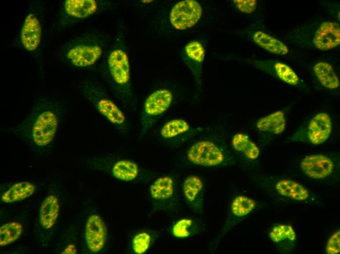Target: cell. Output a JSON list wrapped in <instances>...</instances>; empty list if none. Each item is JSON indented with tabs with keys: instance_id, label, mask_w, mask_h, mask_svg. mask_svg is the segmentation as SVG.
<instances>
[{
	"instance_id": "4316f807",
	"label": "cell",
	"mask_w": 340,
	"mask_h": 254,
	"mask_svg": "<svg viewBox=\"0 0 340 254\" xmlns=\"http://www.w3.org/2000/svg\"><path fill=\"white\" fill-rule=\"evenodd\" d=\"M257 206L256 201L251 197L238 195L232 200L229 212L242 219L252 213Z\"/></svg>"
},
{
	"instance_id": "7402d4cb",
	"label": "cell",
	"mask_w": 340,
	"mask_h": 254,
	"mask_svg": "<svg viewBox=\"0 0 340 254\" xmlns=\"http://www.w3.org/2000/svg\"><path fill=\"white\" fill-rule=\"evenodd\" d=\"M275 189L280 195L297 201H305L309 197V192L305 187L291 179L279 180L275 185Z\"/></svg>"
},
{
	"instance_id": "d4e9b609",
	"label": "cell",
	"mask_w": 340,
	"mask_h": 254,
	"mask_svg": "<svg viewBox=\"0 0 340 254\" xmlns=\"http://www.w3.org/2000/svg\"><path fill=\"white\" fill-rule=\"evenodd\" d=\"M313 70L319 81L325 88L334 89L339 87V79L329 64L325 62L317 63Z\"/></svg>"
},
{
	"instance_id": "ac0fdd59",
	"label": "cell",
	"mask_w": 340,
	"mask_h": 254,
	"mask_svg": "<svg viewBox=\"0 0 340 254\" xmlns=\"http://www.w3.org/2000/svg\"><path fill=\"white\" fill-rule=\"evenodd\" d=\"M313 43L316 48L328 50L340 43V28L338 23L333 21L322 22L316 32Z\"/></svg>"
},
{
	"instance_id": "44dd1931",
	"label": "cell",
	"mask_w": 340,
	"mask_h": 254,
	"mask_svg": "<svg viewBox=\"0 0 340 254\" xmlns=\"http://www.w3.org/2000/svg\"><path fill=\"white\" fill-rule=\"evenodd\" d=\"M60 205L58 198L54 195L47 196L42 203L39 220L45 229H50L55 224L59 213Z\"/></svg>"
},
{
	"instance_id": "6da1fadb",
	"label": "cell",
	"mask_w": 340,
	"mask_h": 254,
	"mask_svg": "<svg viewBox=\"0 0 340 254\" xmlns=\"http://www.w3.org/2000/svg\"><path fill=\"white\" fill-rule=\"evenodd\" d=\"M125 29L120 20L115 38L99 68L102 77L114 96L126 109L134 111L137 100L131 81Z\"/></svg>"
},
{
	"instance_id": "cb8c5ba5",
	"label": "cell",
	"mask_w": 340,
	"mask_h": 254,
	"mask_svg": "<svg viewBox=\"0 0 340 254\" xmlns=\"http://www.w3.org/2000/svg\"><path fill=\"white\" fill-rule=\"evenodd\" d=\"M253 39L257 45L271 53L284 55L289 52L288 48L282 42L263 31L255 32Z\"/></svg>"
},
{
	"instance_id": "9a60e30c",
	"label": "cell",
	"mask_w": 340,
	"mask_h": 254,
	"mask_svg": "<svg viewBox=\"0 0 340 254\" xmlns=\"http://www.w3.org/2000/svg\"><path fill=\"white\" fill-rule=\"evenodd\" d=\"M182 57L193 75L195 89L199 90L201 85L202 64L205 57L203 45L197 41H190L185 45Z\"/></svg>"
},
{
	"instance_id": "7a4b0ae2",
	"label": "cell",
	"mask_w": 340,
	"mask_h": 254,
	"mask_svg": "<svg viewBox=\"0 0 340 254\" xmlns=\"http://www.w3.org/2000/svg\"><path fill=\"white\" fill-rule=\"evenodd\" d=\"M63 115V106L48 97H40L33 101L24 119L11 127L10 132L39 148L49 146L54 140Z\"/></svg>"
},
{
	"instance_id": "836d02e7",
	"label": "cell",
	"mask_w": 340,
	"mask_h": 254,
	"mask_svg": "<svg viewBox=\"0 0 340 254\" xmlns=\"http://www.w3.org/2000/svg\"><path fill=\"white\" fill-rule=\"evenodd\" d=\"M76 248L74 245H68L62 254H76Z\"/></svg>"
},
{
	"instance_id": "3957f363",
	"label": "cell",
	"mask_w": 340,
	"mask_h": 254,
	"mask_svg": "<svg viewBox=\"0 0 340 254\" xmlns=\"http://www.w3.org/2000/svg\"><path fill=\"white\" fill-rule=\"evenodd\" d=\"M107 40L99 32L85 33L69 41L63 49L62 57L71 66L86 69L95 65L106 52Z\"/></svg>"
},
{
	"instance_id": "2e32d148",
	"label": "cell",
	"mask_w": 340,
	"mask_h": 254,
	"mask_svg": "<svg viewBox=\"0 0 340 254\" xmlns=\"http://www.w3.org/2000/svg\"><path fill=\"white\" fill-rule=\"evenodd\" d=\"M303 172L314 179H322L332 174L334 169L333 161L329 157L320 154L305 157L300 162Z\"/></svg>"
},
{
	"instance_id": "30bf717a",
	"label": "cell",
	"mask_w": 340,
	"mask_h": 254,
	"mask_svg": "<svg viewBox=\"0 0 340 254\" xmlns=\"http://www.w3.org/2000/svg\"><path fill=\"white\" fill-rule=\"evenodd\" d=\"M203 9L200 3L194 0H184L175 3L169 14V22L177 31L190 29L200 21Z\"/></svg>"
},
{
	"instance_id": "d6a6232c",
	"label": "cell",
	"mask_w": 340,
	"mask_h": 254,
	"mask_svg": "<svg viewBox=\"0 0 340 254\" xmlns=\"http://www.w3.org/2000/svg\"><path fill=\"white\" fill-rule=\"evenodd\" d=\"M233 3L240 11L244 13L249 14L255 9L257 2L255 0H234Z\"/></svg>"
},
{
	"instance_id": "277c9868",
	"label": "cell",
	"mask_w": 340,
	"mask_h": 254,
	"mask_svg": "<svg viewBox=\"0 0 340 254\" xmlns=\"http://www.w3.org/2000/svg\"><path fill=\"white\" fill-rule=\"evenodd\" d=\"M82 90L86 99L118 132L124 135L129 132L130 125L126 115L100 83L85 80Z\"/></svg>"
},
{
	"instance_id": "83f0119b",
	"label": "cell",
	"mask_w": 340,
	"mask_h": 254,
	"mask_svg": "<svg viewBox=\"0 0 340 254\" xmlns=\"http://www.w3.org/2000/svg\"><path fill=\"white\" fill-rule=\"evenodd\" d=\"M154 232L148 231L137 233L132 237L131 249L136 254H143L147 252L151 246L155 239Z\"/></svg>"
},
{
	"instance_id": "ffe728a7",
	"label": "cell",
	"mask_w": 340,
	"mask_h": 254,
	"mask_svg": "<svg viewBox=\"0 0 340 254\" xmlns=\"http://www.w3.org/2000/svg\"><path fill=\"white\" fill-rule=\"evenodd\" d=\"M231 145L234 150L250 161L256 160L260 153L257 145L246 134L235 133L232 137Z\"/></svg>"
},
{
	"instance_id": "4dcf8cb0",
	"label": "cell",
	"mask_w": 340,
	"mask_h": 254,
	"mask_svg": "<svg viewBox=\"0 0 340 254\" xmlns=\"http://www.w3.org/2000/svg\"><path fill=\"white\" fill-rule=\"evenodd\" d=\"M275 69L277 76L282 81L290 85H296L299 79L296 73L288 65L283 63H276Z\"/></svg>"
},
{
	"instance_id": "8fae6325",
	"label": "cell",
	"mask_w": 340,
	"mask_h": 254,
	"mask_svg": "<svg viewBox=\"0 0 340 254\" xmlns=\"http://www.w3.org/2000/svg\"><path fill=\"white\" fill-rule=\"evenodd\" d=\"M42 34L40 16L36 8L30 6L20 32V40L23 48L29 52H35L41 44Z\"/></svg>"
},
{
	"instance_id": "5bb4252c",
	"label": "cell",
	"mask_w": 340,
	"mask_h": 254,
	"mask_svg": "<svg viewBox=\"0 0 340 254\" xmlns=\"http://www.w3.org/2000/svg\"><path fill=\"white\" fill-rule=\"evenodd\" d=\"M107 236L106 228L102 218L93 214L87 218L85 232L86 246L93 253L100 252L104 247Z\"/></svg>"
},
{
	"instance_id": "f546056e",
	"label": "cell",
	"mask_w": 340,
	"mask_h": 254,
	"mask_svg": "<svg viewBox=\"0 0 340 254\" xmlns=\"http://www.w3.org/2000/svg\"><path fill=\"white\" fill-rule=\"evenodd\" d=\"M22 232L21 224L11 222L3 225L0 228V246H4L16 241Z\"/></svg>"
},
{
	"instance_id": "7c38bea8",
	"label": "cell",
	"mask_w": 340,
	"mask_h": 254,
	"mask_svg": "<svg viewBox=\"0 0 340 254\" xmlns=\"http://www.w3.org/2000/svg\"><path fill=\"white\" fill-rule=\"evenodd\" d=\"M193 127L186 120L174 118L165 122L161 127L160 138L172 146H179L190 139L200 130Z\"/></svg>"
},
{
	"instance_id": "484cf974",
	"label": "cell",
	"mask_w": 340,
	"mask_h": 254,
	"mask_svg": "<svg viewBox=\"0 0 340 254\" xmlns=\"http://www.w3.org/2000/svg\"><path fill=\"white\" fill-rule=\"evenodd\" d=\"M201 227L198 222L191 218H183L176 221L171 228L172 235L177 238L184 239L198 234Z\"/></svg>"
},
{
	"instance_id": "9c48e42d",
	"label": "cell",
	"mask_w": 340,
	"mask_h": 254,
	"mask_svg": "<svg viewBox=\"0 0 340 254\" xmlns=\"http://www.w3.org/2000/svg\"><path fill=\"white\" fill-rule=\"evenodd\" d=\"M91 166L108 173L122 182H133L142 178L144 171L135 161L121 157H113L93 161Z\"/></svg>"
},
{
	"instance_id": "d6986e66",
	"label": "cell",
	"mask_w": 340,
	"mask_h": 254,
	"mask_svg": "<svg viewBox=\"0 0 340 254\" xmlns=\"http://www.w3.org/2000/svg\"><path fill=\"white\" fill-rule=\"evenodd\" d=\"M286 119L284 112L277 110L259 119L255 124L256 129L262 133L273 135L281 134L285 130Z\"/></svg>"
},
{
	"instance_id": "8992f818",
	"label": "cell",
	"mask_w": 340,
	"mask_h": 254,
	"mask_svg": "<svg viewBox=\"0 0 340 254\" xmlns=\"http://www.w3.org/2000/svg\"><path fill=\"white\" fill-rule=\"evenodd\" d=\"M113 6L110 2L104 0H63L59 10L57 22L62 29L68 28Z\"/></svg>"
},
{
	"instance_id": "f1b7e54d",
	"label": "cell",
	"mask_w": 340,
	"mask_h": 254,
	"mask_svg": "<svg viewBox=\"0 0 340 254\" xmlns=\"http://www.w3.org/2000/svg\"><path fill=\"white\" fill-rule=\"evenodd\" d=\"M269 236L276 244L283 242H294L296 233L294 229L289 224H280L273 226L269 233Z\"/></svg>"
},
{
	"instance_id": "603a6c76",
	"label": "cell",
	"mask_w": 340,
	"mask_h": 254,
	"mask_svg": "<svg viewBox=\"0 0 340 254\" xmlns=\"http://www.w3.org/2000/svg\"><path fill=\"white\" fill-rule=\"evenodd\" d=\"M35 190V186L31 182H19L12 185L2 194L1 200L6 203L20 201L31 196Z\"/></svg>"
},
{
	"instance_id": "e0dca14e",
	"label": "cell",
	"mask_w": 340,
	"mask_h": 254,
	"mask_svg": "<svg viewBox=\"0 0 340 254\" xmlns=\"http://www.w3.org/2000/svg\"><path fill=\"white\" fill-rule=\"evenodd\" d=\"M332 129V123L330 116L326 113L316 114L308 122L305 135L312 144L318 145L326 141Z\"/></svg>"
},
{
	"instance_id": "1f68e13d",
	"label": "cell",
	"mask_w": 340,
	"mask_h": 254,
	"mask_svg": "<svg viewBox=\"0 0 340 254\" xmlns=\"http://www.w3.org/2000/svg\"><path fill=\"white\" fill-rule=\"evenodd\" d=\"M340 252V230L335 231L329 238L325 247L328 254H337Z\"/></svg>"
},
{
	"instance_id": "ba28073f",
	"label": "cell",
	"mask_w": 340,
	"mask_h": 254,
	"mask_svg": "<svg viewBox=\"0 0 340 254\" xmlns=\"http://www.w3.org/2000/svg\"><path fill=\"white\" fill-rule=\"evenodd\" d=\"M149 195L156 211H170L178 205L176 184L170 175H162L155 179L149 187Z\"/></svg>"
},
{
	"instance_id": "52a82bcc",
	"label": "cell",
	"mask_w": 340,
	"mask_h": 254,
	"mask_svg": "<svg viewBox=\"0 0 340 254\" xmlns=\"http://www.w3.org/2000/svg\"><path fill=\"white\" fill-rule=\"evenodd\" d=\"M173 99L172 90L167 87L155 88L148 94L144 100L140 113L139 139L144 137L169 109Z\"/></svg>"
},
{
	"instance_id": "4fadbf2b",
	"label": "cell",
	"mask_w": 340,
	"mask_h": 254,
	"mask_svg": "<svg viewBox=\"0 0 340 254\" xmlns=\"http://www.w3.org/2000/svg\"><path fill=\"white\" fill-rule=\"evenodd\" d=\"M182 190L184 200L189 208L194 213H203L204 183L196 175H189L183 180Z\"/></svg>"
},
{
	"instance_id": "5b68a950",
	"label": "cell",
	"mask_w": 340,
	"mask_h": 254,
	"mask_svg": "<svg viewBox=\"0 0 340 254\" xmlns=\"http://www.w3.org/2000/svg\"><path fill=\"white\" fill-rule=\"evenodd\" d=\"M185 159L191 165L203 168L227 166L234 162L225 143L216 134L191 144L186 150Z\"/></svg>"
}]
</instances>
